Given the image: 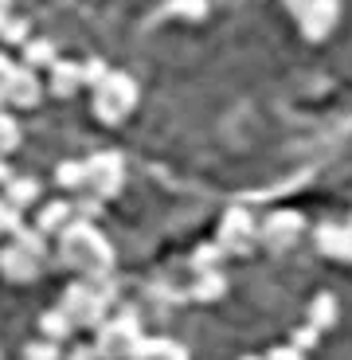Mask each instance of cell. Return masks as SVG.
<instances>
[{
	"label": "cell",
	"mask_w": 352,
	"mask_h": 360,
	"mask_svg": "<svg viewBox=\"0 0 352 360\" xmlns=\"http://www.w3.org/2000/svg\"><path fill=\"white\" fill-rule=\"evenodd\" d=\"M59 259H63V266L79 270L82 278H98L110 270L114 255H110V243L102 239L98 227L86 219H74L59 231Z\"/></svg>",
	"instance_id": "cell-1"
},
{
	"label": "cell",
	"mask_w": 352,
	"mask_h": 360,
	"mask_svg": "<svg viewBox=\"0 0 352 360\" xmlns=\"http://www.w3.org/2000/svg\"><path fill=\"white\" fill-rule=\"evenodd\" d=\"M102 282L106 278L98 274L94 282H74V286H67L59 309L71 317L74 329H98L106 321V306H110V297H114V290L102 286Z\"/></svg>",
	"instance_id": "cell-2"
},
{
	"label": "cell",
	"mask_w": 352,
	"mask_h": 360,
	"mask_svg": "<svg viewBox=\"0 0 352 360\" xmlns=\"http://www.w3.org/2000/svg\"><path fill=\"white\" fill-rule=\"evenodd\" d=\"M137 106V82L122 71H110L106 79L94 86V114L110 126H117L122 117H129V110Z\"/></svg>",
	"instance_id": "cell-3"
},
{
	"label": "cell",
	"mask_w": 352,
	"mask_h": 360,
	"mask_svg": "<svg viewBox=\"0 0 352 360\" xmlns=\"http://www.w3.org/2000/svg\"><path fill=\"white\" fill-rule=\"evenodd\" d=\"M141 325H137L133 314H117L114 321L98 325V341H94V352L98 360H129L133 349L141 345Z\"/></svg>",
	"instance_id": "cell-4"
},
{
	"label": "cell",
	"mask_w": 352,
	"mask_h": 360,
	"mask_svg": "<svg viewBox=\"0 0 352 360\" xmlns=\"http://www.w3.org/2000/svg\"><path fill=\"white\" fill-rule=\"evenodd\" d=\"M86 165V184H82V192H91V196L98 200H110L117 196V188H122V176H126V169H122V157L114 153H98L91 157Z\"/></svg>",
	"instance_id": "cell-5"
},
{
	"label": "cell",
	"mask_w": 352,
	"mask_h": 360,
	"mask_svg": "<svg viewBox=\"0 0 352 360\" xmlns=\"http://www.w3.org/2000/svg\"><path fill=\"white\" fill-rule=\"evenodd\" d=\"M298 20H301V36L306 39H325L337 27V20H341V4L337 0H309Z\"/></svg>",
	"instance_id": "cell-6"
},
{
	"label": "cell",
	"mask_w": 352,
	"mask_h": 360,
	"mask_svg": "<svg viewBox=\"0 0 352 360\" xmlns=\"http://www.w3.org/2000/svg\"><path fill=\"white\" fill-rule=\"evenodd\" d=\"M39 270H44V259H39V255H27L24 247H16V243L0 247V274L8 282H36Z\"/></svg>",
	"instance_id": "cell-7"
},
{
	"label": "cell",
	"mask_w": 352,
	"mask_h": 360,
	"mask_svg": "<svg viewBox=\"0 0 352 360\" xmlns=\"http://www.w3.org/2000/svg\"><path fill=\"white\" fill-rule=\"evenodd\" d=\"M0 86H4V102H12V106L32 110L39 102V79H36L32 67H12V71L0 79Z\"/></svg>",
	"instance_id": "cell-8"
},
{
	"label": "cell",
	"mask_w": 352,
	"mask_h": 360,
	"mask_svg": "<svg viewBox=\"0 0 352 360\" xmlns=\"http://www.w3.org/2000/svg\"><path fill=\"white\" fill-rule=\"evenodd\" d=\"M262 243L270 247V251H286V247L298 243V235H301V216L298 212H274L266 224H262Z\"/></svg>",
	"instance_id": "cell-9"
},
{
	"label": "cell",
	"mask_w": 352,
	"mask_h": 360,
	"mask_svg": "<svg viewBox=\"0 0 352 360\" xmlns=\"http://www.w3.org/2000/svg\"><path fill=\"white\" fill-rule=\"evenodd\" d=\"M254 239V224L247 212H227L223 224H219V247L223 251H247Z\"/></svg>",
	"instance_id": "cell-10"
},
{
	"label": "cell",
	"mask_w": 352,
	"mask_h": 360,
	"mask_svg": "<svg viewBox=\"0 0 352 360\" xmlns=\"http://www.w3.org/2000/svg\"><path fill=\"white\" fill-rule=\"evenodd\" d=\"M79 86H82V67L79 63H59V59H55L51 63V94L71 98Z\"/></svg>",
	"instance_id": "cell-11"
},
{
	"label": "cell",
	"mask_w": 352,
	"mask_h": 360,
	"mask_svg": "<svg viewBox=\"0 0 352 360\" xmlns=\"http://www.w3.org/2000/svg\"><path fill=\"white\" fill-rule=\"evenodd\" d=\"M71 216H74V207L67 204V200H55V204H47L44 212H39L36 227H39L44 235H51V231H63V227L71 224Z\"/></svg>",
	"instance_id": "cell-12"
},
{
	"label": "cell",
	"mask_w": 352,
	"mask_h": 360,
	"mask_svg": "<svg viewBox=\"0 0 352 360\" xmlns=\"http://www.w3.org/2000/svg\"><path fill=\"white\" fill-rule=\"evenodd\" d=\"M129 360H188V352L172 341H141Z\"/></svg>",
	"instance_id": "cell-13"
},
{
	"label": "cell",
	"mask_w": 352,
	"mask_h": 360,
	"mask_svg": "<svg viewBox=\"0 0 352 360\" xmlns=\"http://www.w3.org/2000/svg\"><path fill=\"white\" fill-rule=\"evenodd\" d=\"M39 329H44V337L47 341H63V337H71L74 333V325H71V317L63 314V309H47L44 317H39Z\"/></svg>",
	"instance_id": "cell-14"
},
{
	"label": "cell",
	"mask_w": 352,
	"mask_h": 360,
	"mask_svg": "<svg viewBox=\"0 0 352 360\" xmlns=\"http://www.w3.org/2000/svg\"><path fill=\"white\" fill-rule=\"evenodd\" d=\"M55 63V44L51 39H24V67H51Z\"/></svg>",
	"instance_id": "cell-15"
},
{
	"label": "cell",
	"mask_w": 352,
	"mask_h": 360,
	"mask_svg": "<svg viewBox=\"0 0 352 360\" xmlns=\"http://www.w3.org/2000/svg\"><path fill=\"white\" fill-rule=\"evenodd\" d=\"M4 196H8L16 207H27V204H36L39 184H36L32 176H12V180H8V192H4Z\"/></svg>",
	"instance_id": "cell-16"
},
{
	"label": "cell",
	"mask_w": 352,
	"mask_h": 360,
	"mask_svg": "<svg viewBox=\"0 0 352 360\" xmlns=\"http://www.w3.org/2000/svg\"><path fill=\"white\" fill-rule=\"evenodd\" d=\"M333 321H337V297L333 294H321L313 302V309H309V325L321 333V329H329Z\"/></svg>",
	"instance_id": "cell-17"
},
{
	"label": "cell",
	"mask_w": 352,
	"mask_h": 360,
	"mask_svg": "<svg viewBox=\"0 0 352 360\" xmlns=\"http://www.w3.org/2000/svg\"><path fill=\"white\" fill-rule=\"evenodd\" d=\"M12 239H16V247H24L27 255H39V259L47 255V235L39 231V227H16Z\"/></svg>",
	"instance_id": "cell-18"
},
{
	"label": "cell",
	"mask_w": 352,
	"mask_h": 360,
	"mask_svg": "<svg viewBox=\"0 0 352 360\" xmlns=\"http://www.w3.org/2000/svg\"><path fill=\"white\" fill-rule=\"evenodd\" d=\"M317 247H321L325 255H333V259H344V227L325 224L321 231H317Z\"/></svg>",
	"instance_id": "cell-19"
},
{
	"label": "cell",
	"mask_w": 352,
	"mask_h": 360,
	"mask_svg": "<svg viewBox=\"0 0 352 360\" xmlns=\"http://www.w3.org/2000/svg\"><path fill=\"white\" fill-rule=\"evenodd\" d=\"M55 180H59L63 188L82 192V184H86V165H82V161H67V165H59V169H55Z\"/></svg>",
	"instance_id": "cell-20"
},
{
	"label": "cell",
	"mask_w": 352,
	"mask_h": 360,
	"mask_svg": "<svg viewBox=\"0 0 352 360\" xmlns=\"http://www.w3.org/2000/svg\"><path fill=\"white\" fill-rule=\"evenodd\" d=\"M16 227H24V207H16L8 196H0V235H12Z\"/></svg>",
	"instance_id": "cell-21"
},
{
	"label": "cell",
	"mask_w": 352,
	"mask_h": 360,
	"mask_svg": "<svg viewBox=\"0 0 352 360\" xmlns=\"http://www.w3.org/2000/svg\"><path fill=\"white\" fill-rule=\"evenodd\" d=\"M20 145V122L12 114H0V157H8Z\"/></svg>",
	"instance_id": "cell-22"
},
{
	"label": "cell",
	"mask_w": 352,
	"mask_h": 360,
	"mask_svg": "<svg viewBox=\"0 0 352 360\" xmlns=\"http://www.w3.org/2000/svg\"><path fill=\"white\" fill-rule=\"evenodd\" d=\"M223 290H227V286H223V278H219L216 270H204L192 294H196V297H204V302H208V297H223Z\"/></svg>",
	"instance_id": "cell-23"
},
{
	"label": "cell",
	"mask_w": 352,
	"mask_h": 360,
	"mask_svg": "<svg viewBox=\"0 0 352 360\" xmlns=\"http://www.w3.org/2000/svg\"><path fill=\"white\" fill-rule=\"evenodd\" d=\"M0 36L8 39V44H24V39H27V20L0 16Z\"/></svg>",
	"instance_id": "cell-24"
},
{
	"label": "cell",
	"mask_w": 352,
	"mask_h": 360,
	"mask_svg": "<svg viewBox=\"0 0 352 360\" xmlns=\"http://www.w3.org/2000/svg\"><path fill=\"white\" fill-rule=\"evenodd\" d=\"M24 360H59V345L55 341H36L24 349Z\"/></svg>",
	"instance_id": "cell-25"
},
{
	"label": "cell",
	"mask_w": 352,
	"mask_h": 360,
	"mask_svg": "<svg viewBox=\"0 0 352 360\" xmlns=\"http://www.w3.org/2000/svg\"><path fill=\"white\" fill-rule=\"evenodd\" d=\"M219 255H223V247H219V243H204V247L196 251V266H200V270L216 266V262H219Z\"/></svg>",
	"instance_id": "cell-26"
},
{
	"label": "cell",
	"mask_w": 352,
	"mask_h": 360,
	"mask_svg": "<svg viewBox=\"0 0 352 360\" xmlns=\"http://www.w3.org/2000/svg\"><path fill=\"white\" fill-rule=\"evenodd\" d=\"M106 75H110V67L102 63V59H91V63L82 67V82H91V86H98V82L106 79Z\"/></svg>",
	"instance_id": "cell-27"
},
{
	"label": "cell",
	"mask_w": 352,
	"mask_h": 360,
	"mask_svg": "<svg viewBox=\"0 0 352 360\" xmlns=\"http://www.w3.org/2000/svg\"><path fill=\"white\" fill-rule=\"evenodd\" d=\"M71 207H74V216H82V219H94V216L102 212V200H98V196H91V200L82 196L79 204H71Z\"/></svg>",
	"instance_id": "cell-28"
},
{
	"label": "cell",
	"mask_w": 352,
	"mask_h": 360,
	"mask_svg": "<svg viewBox=\"0 0 352 360\" xmlns=\"http://www.w3.org/2000/svg\"><path fill=\"white\" fill-rule=\"evenodd\" d=\"M262 360H301V349H294V345H289V349H274V352H266Z\"/></svg>",
	"instance_id": "cell-29"
},
{
	"label": "cell",
	"mask_w": 352,
	"mask_h": 360,
	"mask_svg": "<svg viewBox=\"0 0 352 360\" xmlns=\"http://www.w3.org/2000/svg\"><path fill=\"white\" fill-rule=\"evenodd\" d=\"M67 360H98V352H94V345H79Z\"/></svg>",
	"instance_id": "cell-30"
},
{
	"label": "cell",
	"mask_w": 352,
	"mask_h": 360,
	"mask_svg": "<svg viewBox=\"0 0 352 360\" xmlns=\"http://www.w3.org/2000/svg\"><path fill=\"white\" fill-rule=\"evenodd\" d=\"M282 4H286V8L294 12V16H301V12H306V4H309V0H282Z\"/></svg>",
	"instance_id": "cell-31"
},
{
	"label": "cell",
	"mask_w": 352,
	"mask_h": 360,
	"mask_svg": "<svg viewBox=\"0 0 352 360\" xmlns=\"http://www.w3.org/2000/svg\"><path fill=\"white\" fill-rule=\"evenodd\" d=\"M344 259H352V219L344 224Z\"/></svg>",
	"instance_id": "cell-32"
},
{
	"label": "cell",
	"mask_w": 352,
	"mask_h": 360,
	"mask_svg": "<svg viewBox=\"0 0 352 360\" xmlns=\"http://www.w3.org/2000/svg\"><path fill=\"white\" fill-rule=\"evenodd\" d=\"M8 180H12V169H8V161L0 157V184H8Z\"/></svg>",
	"instance_id": "cell-33"
},
{
	"label": "cell",
	"mask_w": 352,
	"mask_h": 360,
	"mask_svg": "<svg viewBox=\"0 0 352 360\" xmlns=\"http://www.w3.org/2000/svg\"><path fill=\"white\" fill-rule=\"evenodd\" d=\"M12 12V0H0V16H8Z\"/></svg>",
	"instance_id": "cell-34"
},
{
	"label": "cell",
	"mask_w": 352,
	"mask_h": 360,
	"mask_svg": "<svg viewBox=\"0 0 352 360\" xmlns=\"http://www.w3.org/2000/svg\"><path fill=\"white\" fill-rule=\"evenodd\" d=\"M0 102H4V86H0Z\"/></svg>",
	"instance_id": "cell-35"
},
{
	"label": "cell",
	"mask_w": 352,
	"mask_h": 360,
	"mask_svg": "<svg viewBox=\"0 0 352 360\" xmlns=\"http://www.w3.org/2000/svg\"><path fill=\"white\" fill-rule=\"evenodd\" d=\"M243 360H259V356H243Z\"/></svg>",
	"instance_id": "cell-36"
}]
</instances>
